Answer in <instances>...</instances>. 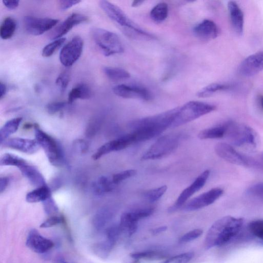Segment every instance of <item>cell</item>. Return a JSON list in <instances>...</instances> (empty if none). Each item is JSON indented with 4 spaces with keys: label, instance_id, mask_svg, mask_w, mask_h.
I'll return each instance as SVG.
<instances>
[{
    "label": "cell",
    "instance_id": "cell-9",
    "mask_svg": "<svg viewBox=\"0 0 263 263\" xmlns=\"http://www.w3.org/2000/svg\"><path fill=\"white\" fill-rule=\"evenodd\" d=\"M217 155L231 164L245 167L256 166L257 163L243 155L228 143H219L215 147Z\"/></svg>",
    "mask_w": 263,
    "mask_h": 263
},
{
    "label": "cell",
    "instance_id": "cell-55",
    "mask_svg": "<svg viewBox=\"0 0 263 263\" xmlns=\"http://www.w3.org/2000/svg\"><path fill=\"white\" fill-rule=\"evenodd\" d=\"M257 103L261 110L263 112V95L260 94L258 96Z\"/></svg>",
    "mask_w": 263,
    "mask_h": 263
},
{
    "label": "cell",
    "instance_id": "cell-11",
    "mask_svg": "<svg viewBox=\"0 0 263 263\" xmlns=\"http://www.w3.org/2000/svg\"><path fill=\"white\" fill-rule=\"evenodd\" d=\"M59 20L49 18L25 16L23 26L25 31L30 35L37 36L46 33L55 27Z\"/></svg>",
    "mask_w": 263,
    "mask_h": 263
},
{
    "label": "cell",
    "instance_id": "cell-22",
    "mask_svg": "<svg viewBox=\"0 0 263 263\" xmlns=\"http://www.w3.org/2000/svg\"><path fill=\"white\" fill-rule=\"evenodd\" d=\"M18 169L33 186L37 188L47 186L44 177L35 167L26 164Z\"/></svg>",
    "mask_w": 263,
    "mask_h": 263
},
{
    "label": "cell",
    "instance_id": "cell-46",
    "mask_svg": "<svg viewBox=\"0 0 263 263\" xmlns=\"http://www.w3.org/2000/svg\"><path fill=\"white\" fill-rule=\"evenodd\" d=\"M62 222V219L61 217L57 216H53L46 221H45L40 225V228H52L53 226L57 225Z\"/></svg>",
    "mask_w": 263,
    "mask_h": 263
},
{
    "label": "cell",
    "instance_id": "cell-7",
    "mask_svg": "<svg viewBox=\"0 0 263 263\" xmlns=\"http://www.w3.org/2000/svg\"><path fill=\"white\" fill-rule=\"evenodd\" d=\"M182 139L183 135L179 133L163 136L152 145L141 158L147 160L164 158L177 149Z\"/></svg>",
    "mask_w": 263,
    "mask_h": 263
},
{
    "label": "cell",
    "instance_id": "cell-1",
    "mask_svg": "<svg viewBox=\"0 0 263 263\" xmlns=\"http://www.w3.org/2000/svg\"><path fill=\"white\" fill-rule=\"evenodd\" d=\"M177 107L158 115L132 122L130 126L135 142L144 141L158 137L173 123Z\"/></svg>",
    "mask_w": 263,
    "mask_h": 263
},
{
    "label": "cell",
    "instance_id": "cell-57",
    "mask_svg": "<svg viewBox=\"0 0 263 263\" xmlns=\"http://www.w3.org/2000/svg\"></svg>",
    "mask_w": 263,
    "mask_h": 263
},
{
    "label": "cell",
    "instance_id": "cell-41",
    "mask_svg": "<svg viewBox=\"0 0 263 263\" xmlns=\"http://www.w3.org/2000/svg\"><path fill=\"white\" fill-rule=\"evenodd\" d=\"M137 174L135 170H127L115 174L112 177L113 183L116 185L122 182L125 179L131 178Z\"/></svg>",
    "mask_w": 263,
    "mask_h": 263
},
{
    "label": "cell",
    "instance_id": "cell-43",
    "mask_svg": "<svg viewBox=\"0 0 263 263\" xmlns=\"http://www.w3.org/2000/svg\"><path fill=\"white\" fill-rule=\"evenodd\" d=\"M203 232V230L201 229H196L190 231L183 235L179 239V242L180 243H186L193 241L200 237Z\"/></svg>",
    "mask_w": 263,
    "mask_h": 263
},
{
    "label": "cell",
    "instance_id": "cell-14",
    "mask_svg": "<svg viewBox=\"0 0 263 263\" xmlns=\"http://www.w3.org/2000/svg\"><path fill=\"white\" fill-rule=\"evenodd\" d=\"M263 70V51L252 54L245 59L238 68V73L244 77L257 75Z\"/></svg>",
    "mask_w": 263,
    "mask_h": 263
},
{
    "label": "cell",
    "instance_id": "cell-36",
    "mask_svg": "<svg viewBox=\"0 0 263 263\" xmlns=\"http://www.w3.org/2000/svg\"><path fill=\"white\" fill-rule=\"evenodd\" d=\"M66 39L61 38L48 44L45 46L42 52V55L44 57H50L52 56L54 53L61 48L65 43Z\"/></svg>",
    "mask_w": 263,
    "mask_h": 263
},
{
    "label": "cell",
    "instance_id": "cell-29",
    "mask_svg": "<svg viewBox=\"0 0 263 263\" xmlns=\"http://www.w3.org/2000/svg\"><path fill=\"white\" fill-rule=\"evenodd\" d=\"M120 226L122 232L130 237L137 231L138 222L134 221L128 212H125L121 216Z\"/></svg>",
    "mask_w": 263,
    "mask_h": 263
},
{
    "label": "cell",
    "instance_id": "cell-39",
    "mask_svg": "<svg viewBox=\"0 0 263 263\" xmlns=\"http://www.w3.org/2000/svg\"><path fill=\"white\" fill-rule=\"evenodd\" d=\"M248 228L250 232L263 242V220L252 221Z\"/></svg>",
    "mask_w": 263,
    "mask_h": 263
},
{
    "label": "cell",
    "instance_id": "cell-49",
    "mask_svg": "<svg viewBox=\"0 0 263 263\" xmlns=\"http://www.w3.org/2000/svg\"><path fill=\"white\" fill-rule=\"evenodd\" d=\"M74 147L76 151L81 153H85L88 150V145L85 140H78L74 142Z\"/></svg>",
    "mask_w": 263,
    "mask_h": 263
},
{
    "label": "cell",
    "instance_id": "cell-16",
    "mask_svg": "<svg viewBox=\"0 0 263 263\" xmlns=\"http://www.w3.org/2000/svg\"><path fill=\"white\" fill-rule=\"evenodd\" d=\"M134 143L135 141L131 133L125 135L103 145L93 154L92 158L95 160H98L111 152L123 150Z\"/></svg>",
    "mask_w": 263,
    "mask_h": 263
},
{
    "label": "cell",
    "instance_id": "cell-27",
    "mask_svg": "<svg viewBox=\"0 0 263 263\" xmlns=\"http://www.w3.org/2000/svg\"><path fill=\"white\" fill-rule=\"evenodd\" d=\"M22 121V117H17L8 121L0 130V143L2 144L9 137L17 131Z\"/></svg>",
    "mask_w": 263,
    "mask_h": 263
},
{
    "label": "cell",
    "instance_id": "cell-32",
    "mask_svg": "<svg viewBox=\"0 0 263 263\" xmlns=\"http://www.w3.org/2000/svg\"><path fill=\"white\" fill-rule=\"evenodd\" d=\"M103 71L108 78L114 81L124 80L130 78L131 77L128 71L121 68L105 67Z\"/></svg>",
    "mask_w": 263,
    "mask_h": 263
},
{
    "label": "cell",
    "instance_id": "cell-21",
    "mask_svg": "<svg viewBox=\"0 0 263 263\" xmlns=\"http://www.w3.org/2000/svg\"><path fill=\"white\" fill-rule=\"evenodd\" d=\"M228 6L232 29L235 34L242 35L244 26V14L237 2L229 1Z\"/></svg>",
    "mask_w": 263,
    "mask_h": 263
},
{
    "label": "cell",
    "instance_id": "cell-38",
    "mask_svg": "<svg viewBox=\"0 0 263 263\" xmlns=\"http://www.w3.org/2000/svg\"><path fill=\"white\" fill-rule=\"evenodd\" d=\"M70 71L68 70L62 71L57 78L56 85L62 93L66 91L70 83Z\"/></svg>",
    "mask_w": 263,
    "mask_h": 263
},
{
    "label": "cell",
    "instance_id": "cell-48",
    "mask_svg": "<svg viewBox=\"0 0 263 263\" xmlns=\"http://www.w3.org/2000/svg\"><path fill=\"white\" fill-rule=\"evenodd\" d=\"M81 2V1L77 0V1H74V0H61L58 2L59 7L60 10L62 11H65L69 10L72 7H73Z\"/></svg>",
    "mask_w": 263,
    "mask_h": 263
},
{
    "label": "cell",
    "instance_id": "cell-6",
    "mask_svg": "<svg viewBox=\"0 0 263 263\" xmlns=\"http://www.w3.org/2000/svg\"><path fill=\"white\" fill-rule=\"evenodd\" d=\"M93 39L98 48L106 57L124 52L123 44L116 34L101 28L91 31Z\"/></svg>",
    "mask_w": 263,
    "mask_h": 263
},
{
    "label": "cell",
    "instance_id": "cell-8",
    "mask_svg": "<svg viewBox=\"0 0 263 263\" xmlns=\"http://www.w3.org/2000/svg\"><path fill=\"white\" fill-rule=\"evenodd\" d=\"M34 128L35 140L43 148L50 164L55 167L63 165L65 162L64 154L57 141L43 131L37 124H35Z\"/></svg>",
    "mask_w": 263,
    "mask_h": 263
},
{
    "label": "cell",
    "instance_id": "cell-2",
    "mask_svg": "<svg viewBox=\"0 0 263 263\" xmlns=\"http://www.w3.org/2000/svg\"><path fill=\"white\" fill-rule=\"evenodd\" d=\"M244 219L226 216L216 221L209 229L204 245L206 249L221 247L230 242L241 231Z\"/></svg>",
    "mask_w": 263,
    "mask_h": 263
},
{
    "label": "cell",
    "instance_id": "cell-3",
    "mask_svg": "<svg viewBox=\"0 0 263 263\" xmlns=\"http://www.w3.org/2000/svg\"><path fill=\"white\" fill-rule=\"evenodd\" d=\"M99 5L111 20L122 27L127 35L132 37L153 38L151 34L132 21L119 6L104 0L99 2Z\"/></svg>",
    "mask_w": 263,
    "mask_h": 263
},
{
    "label": "cell",
    "instance_id": "cell-26",
    "mask_svg": "<svg viewBox=\"0 0 263 263\" xmlns=\"http://www.w3.org/2000/svg\"><path fill=\"white\" fill-rule=\"evenodd\" d=\"M51 191L48 186L37 188L29 193L26 196V200L30 203L44 202L51 197Z\"/></svg>",
    "mask_w": 263,
    "mask_h": 263
},
{
    "label": "cell",
    "instance_id": "cell-12",
    "mask_svg": "<svg viewBox=\"0 0 263 263\" xmlns=\"http://www.w3.org/2000/svg\"><path fill=\"white\" fill-rule=\"evenodd\" d=\"M210 172L206 170L199 175L194 182L181 193L175 204L169 209L170 212H175L182 207L190 197L200 190L206 184Z\"/></svg>",
    "mask_w": 263,
    "mask_h": 263
},
{
    "label": "cell",
    "instance_id": "cell-52",
    "mask_svg": "<svg viewBox=\"0 0 263 263\" xmlns=\"http://www.w3.org/2000/svg\"><path fill=\"white\" fill-rule=\"evenodd\" d=\"M9 179L6 177H1L0 179V193L2 194L7 188Z\"/></svg>",
    "mask_w": 263,
    "mask_h": 263
},
{
    "label": "cell",
    "instance_id": "cell-35",
    "mask_svg": "<svg viewBox=\"0 0 263 263\" xmlns=\"http://www.w3.org/2000/svg\"><path fill=\"white\" fill-rule=\"evenodd\" d=\"M130 257L137 260H158L165 258V255L156 251H145L131 253Z\"/></svg>",
    "mask_w": 263,
    "mask_h": 263
},
{
    "label": "cell",
    "instance_id": "cell-40",
    "mask_svg": "<svg viewBox=\"0 0 263 263\" xmlns=\"http://www.w3.org/2000/svg\"><path fill=\"white\" fill-rule=\"evenodd\" d=\"M122 232L120 225H113L107 229L106 231V239L115 245L117 240H119Z\"/></svg>",
    "mask_w": 263,
    "mask_h": 263
},
{
    "label": "cell",
    "instance_id": "cell-24",
    "mask_svg": "<svg viewBox=\"0 0 263 263\" xmlns=\"http://www.w3.org/2000/svg\"><path fill=\"white\" fill-rule=\"evenodd\" d=\"M92 91L89 87L84 83L78 84L72 88L69 94L68 103L71 104L77 99H88L91 97Z\"/></svg>",
    "mask_w": 263,
    "mask_h": 263
},
{
    "label": "cell",
    "instance_id": "cell-44",
    "mask_svg": "<svg viewBox=\"0 0 263 263\" xmlns=\"http://www.w3.org/2000/svg\"><path fill=\"white\" fill-rule=\"evenodd\" d=\"M250 196L263 200V183H260L250 187L247 190Z\"/></svg>",
    "mask_w": 263,
    "mask_h": 263
},
{
    "label": "cell",
    "instance_id": "cell-42",
    "mask_svg": "<svg viewBox=\"0 0 263 263\" xmlns=\"http://www.w3.org/2000/svg\"><path fill=\"white\" fill-rule=\"evenodd\" d=\"M194 257V253L188 252L170 258L161 263H188Z\"/></svg>",
    "mask_w": 263,
    "mask_h": 263
},
{
    "label": "cell",
    "instance_id": "cell-10",
    "mask_svg": "<svg viewBox=\"0 0 263 263\" xmlns=\"http://www.w3.org/2000/svg\"><path fill=\"white\" fill-rule=\"evenodd\" d=\"M84 46V40L80 36L72 38L60 51L59 59L61 64L67 68L73 65L82 55Z\"/></svg>",
    "mask_w": 263,
    "mask_h": 263
},
{
    "label": "cell",
    "instance_id": "cell-54",
    "mask_svg": "<svg viewBox=\"0 0 263 263\" xmlns=\"http://www.w3.org/2000/svg\"><path fill=\"white\" fill-rule=\"evenodd\" d=\"M167 229V226H161L159 228H154L151 230L152 233L153 234H158L161 232H165Z\"/></svg>",
    "mask_w": 263,
    "mask_h": 263
},
{
    "label": "cell",
    "instance_id": "cell-23",
    "mask_svg": "<svg viewBox=\"0 0 263 263\" xmlns=\"http://www.w3.org/2000/svg\"><path fill=\"white\" fill-rule=\"evenodd\" d=\"M228 132V122L202 131L198 137L201 140L220 139L226 137Z\"/></svg>",
    "mask_w": 263,
    "mask_h": 263
},
{
    "label": "cell",
    "instance_id": "cell-19",
    "mask_svg": "<svg viewBox=\"0 0 263 263\" xmlns=\"http://www.w3.org/2000/svg\"><path fill=\"white\" fill-rule=\"evenodd\" d=\"M3 143L8 148L28 154H33L37 152L40 147L35 140L14 138L7 140Z\"/></svg>",
    "mask_w": 263,
    "mask_h": 263
},
{
    "label": "cell",
    "instance_id": "cell-50",
    "mask_svg": "<svg viewBox=\"0 0 263 263\" xmlns=\"http://www.w3.org/2000/svg\"><path fill=\"white\" fill-rule=\"evenodd\" d=\"M100 122L97 120H94L93 122L90 123L88 127L86 134L89 137L94 135L99 128Z\"/></svg>",
    "mask_w": 263,
    "mask_h": 263
},
{
    "label": "cell",
    "instance_id": "cell-33",
    "mask_svg": "<svg viewBox=\"0 0 263 263\" xmlns=\"http://www.w3.org/2000/svg\"><path fill=\"white\" fill-rule=\"evenodd\" d=\"M28 164L23 158L10 153H6L0 159L1 166H14L18 168Z\"/></svg>",
    "mask_w": 263,
    "mask_h": 263
},
{
    "label": "cell",
    "instance_id": "cell-30",
    "mask_svg": "<svg viewBox=\"0 0 263 263\" xmlns=\"http://www.w3.org/2000/svg\"><path fill=\"white\" fill-rule=\"evenodd\" d=\"M169 14V7L165 2H160L154 6L151 11V19L157 23L164 22L167 18Z\"/></svg>",
    "mask_w": 263,
    "mask_h": 263
},
{
    "label": "cell",
    "instance_id": "cell-56",
    "mask_svg": "<svg viewBox=\"0 0 263 263\" xmlns=\"http://www.w3.org/2000/svg\"><path fill=\"white\" fill-rule=\"evenodd\" d=\"M143 2L144 1H135L133 2L132 6L134 7H138L142 4Z\"/></svg>",
    "mask_w": 263,
    "mask_h": 263
},
{
    "label": "cell",
    "instance_id": "cell-20",
    "mask_svg": "<svg viewBox=\"0 0 263 263\" xmlns=\"http://www.w3.org/2000/svg\"><path fill=\"white\" fill-rule=\"evenodd\" d=\"M193 31L196 37L207 41L216 38L219 34L217 25L213 21L208 19L197 24Z\"/></svg>",
    "mask_w": 263,
    "mask_h": 263
},
{
    "label": "cell",
    "instance_id": "cell-31",
    "mask_svg": "<svg viewBox=\"0 0 263 263\" xmlns=\"http://www.w3.org/2000/svg\"><path fill=\"white\" fill-rule=\"evenodd\" d=\"M17 22L14 18L8 17L5 18L0 27V36L3 40L11 38L17 29Z\"/></svg>",
    "mask_w": 263,
    "mask_h": 263
},
{
    "label": "cell",
    "instance_id": "cell-15",
    "mask_svg": "<svg viewBox=\"0 0 263 263\" xmlns=\"http://www.w3.org/2000/svg\"><path fill=\"white\" fill-rule=\"evenodd\" d=\"M223 193V190L221 188H213L192 199L185 205L184 210L193 211L201 210L214 203Z\"/></svg>",
    "mask_w": 263,
    "mask_h": 263
},
{
    "label": "cell",
    "instance_id": "cell-47",
    "mask_svg": "<svg viewBox=\"0 0 263 263\" xmlns=\"http://www.w3.org/2000/svg\"><path fill=\"white\" fill-rule=\"evenodd\" d=\"M43 203L45 211L48 214H51L58 210L56 204L54 202L52 197L49 198L48 200L45 201Z\"/></svg>",
    "mask_w": 263,
    "mask_h": 263
},
{
    "label": "cell",
    "instance_id": "cell-37",
    "mask_svg": "<svg viewBox=\"0 0 263 263\" xmlns=\"http://www.w3.org/2000/svg\"><path fill=\"white\" fill-rule=\"evenodd\" d=\"M167 190L166 186L153 189L144 193V196L150 202L154 203L158 201L166 193Z\"/></svg>",
    "mask_w": 263,
    "mask_h": 263
},
{
    "label": "cell",
    "instance_id": "cell-45",
    "mask_svg": "<svg viewBox=\"0 0 263 263\" xmlns=\"http://www.w3.org/2000/svg\"><path fill=\"white\" fill-rule=\"evenodd\" d=\"M68 104L63 102H53L47 105L46 109L50 114L54 115L64 109Z\"/></svg>",
    "mask_w": 263,
    "mask_h": 263
},
{
    "label": "cell",
    "instance_id": "cell-28",
    "mask_svg": "<svg viewBox=\"0 0 263 263\" xmlns=\"http://www.w3.org/2000/svg\"><path fill=\"white\" fill-rule=\"evenodd\" d=\"M233 88L234 86L228 84L213 83L199 90L196 95L199 98L209 97L217 92L231 90Z\"/></svg>",
    "mask_w": 263,
    "mask_h": 263
},
{
    "label": "cell",
    "instance_id": "cell-25",
    "mask_svg": "<svg viewBox=\"0 0 263 263\" xmlns=\"http://www.w3.org/2000/svg\"><path fill=\"white\" fill-rule=\"evenodd\" d=\"M112 179L105 176L99 177L92 184L95 194L101 196L112 191L115 187Z\"/></svg>",
    "mask_w": 263,
    "mask_h": 263
},
{
    "label": "cell",
    "instance_id": "cell-4",
    "mask_svg": "<svg viewBox=\"0 0 263 263\" xmlns=\"http://www.w3.org/2000/svg\"><path fill=\"white\" fill-rule=\"evenodd\" d=\"M216 106L211 104L198 101L188 102L182 106L177 107L171 128H175L212 112Z\"/></svg>",
    "mask_w": 263,
    "mask_h": 263
},
{
    "label": "cell",
    "instance_id": "cell-51",
    "mask_svg": "<svg viewBox=\"0 0 263 263\" xmlns=\"http://www.w3.org/2000/svg\"><path fill=\"white\" fill-rule=\"evenodd\" d=\"M4 5L10 10H14L19 5V1H3Z\"/></svg>",
    "mask_w": 263,
    "mask_h": 263
},
{
    "label": "cell",
    "instance_id": "cell-17",
    "mask_svg": "<svg viewBox=\"0 0 263 263\" xmlns=\"http://www.w3.org/2000/svg\"><path fill=\"white\" fill-rule=\"evenodd\" d=\"M88 20V17L84 15L78 13L72 14L51 32L49 38L52 40L61 38L74 27L86 22Z\"/></svg>",
    "mask_w": 263,
    "mask_h": 263
},
{
    "label": "cell",
    "instance_id": "cell-5",
    "mask_svg": "<svg viewBox=\"0 0 263 263\" xmlns=\"http://www.w3.org/2000/svg\"><path fill=\"white\" fill-rule=\"evenodd\" d=\"M226 137L234 146L255 148L258 142V135L250 126L228 121Z\"/></svg>",
    "mask_w": 263,
    "mask_h": 263
},
{
    "label": "cell",
    "instance_id": "cell-34",
    "mask_svg": "<svg viewBox=\"0 0 263 263\" xmlns=\"http://www.w3.org/2000/svg\"><path fill=\"white\" fill-rule=\"evenodd\" d=\"M112 213L107 209L99 211L94 218V225L98 229H101L110 221L112 217Z\"/></svg>",
    "mask_w": 263,
    "mask_h": 263
},
{
    "label": "cell",
    "instance_id": "cell-13",
    "mask_svg": "<svg viewBox=\"0 0 263 263\" xmlns=\"http://www.w3.org/2000/svg\"><path fill=\"white\" fill-rule=\"evenodd\" d=\"M113 93L117 96L124 99H137L150 101L152 95L147 88L139 86L119 85L113 88Z\"/></svg>",
    "mask_w": 263,
    "mask_h": 263
},
{
    "label": "cell",
    "instance_id": "cell-53",
    "mask_svg": "<svg viewBox=\"0 0 263 263\" xmlns=\"http://www.w3.org/2000/svg\"><path fill=\"white\" fill-rule=\"evenodd\" d=\"M7 92V87L3 82L0 83V99H2Z\"/></svg>",
    "mask_w": 263,
    "mask_h": 263
},
{
    "label": "cell",
    "instance_id": "cell-18",
    "mask_svg": "<svg viewBox=\"0 0 263 263\" xmlns=\"http://www.w3.org/2000/svg\"><path fill=\"white\" fill-rule=\"evenodd\" d=\"M26 246L34 252L43 254L50 251L54 245L53 242L43 237L37 230L32 229L26 240Z\"/></svg>",
    "mask_w": 263,
    "mask_h": 263
}]
</instances>
